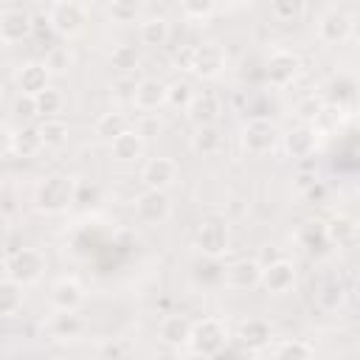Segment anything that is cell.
<instances>
[{"instance_id": "obj_5", "label": "cell", "mask_w": 360, "mask_h": 360, "mask_svg": "<svg viewBox=\"0 0 360 360\" xmlns=\"http://www.w3.org/2000/svg\"><path fill=\"white\" fill-rule=\"evenodd\" d=\"M228 343V329L219 318H200L194 321V329H191V340H188V349L200 357H214L225 349Z\"/></svg>"}, {"instance_id": "obj_38", "label": "cell", "mask_w": 360, "mask_h": 360, "mask_svg": "<svg viewBox=\"0 0 360 360\" xmlns=\"http://www.w3.org/2000/svg\"><path fill=\"white\" fill-rule=\"evenodd\" d=\"M11 115L20 121V124H28L31 118L39 115V107H37V96H25V93H17L14 101H11Z\"/></svg>"}, {"instance_id": "obj_42", "label": "cell", "mask_w": 360, "mask_h": 360, "mask_svg": "<svg viewBox=\"0 0 360 360\" xmlns=\"http://www.w3.org/2000/svg\"><path fill=\"white\" fill-rule=\"evenodd\" d=\"M155 360H183V354H180V349H163L155 354Z\"/></svg>"}, {"instance_id": "obj_19", "label": "cell", "mask_w": 360, "mask_h": 360, "mask_svg": "<svg viewBox=\"0 0 360 360\" xmlns=\"http://www.w3.org/2000/svg\"><path fill=\"white\" fill-rule=\"evenodd\" d=\"M191 329H194V321L183 312H174V315H166L160 321L158 340L163 343V349H183L191 340Z\"/></svg>"}, {"instance_id": "obj_4", "label": "cell", "mask_w": 360, "mask_h": 360, "mask_svg": "<svg viewBox=\"0 0 360 360\" xmlns=\"http://www.w3.org/2000/svg\"><path fill=\"white\" fill-rule=\"evenodd\" d=\"M84 25H87V8L76 0H59L48 8V28L62 39L79 37Z\"/></svg>"}, {"instance_id": "obj_11", "label": "cell", "mask_w": 360, "mask_h": 360, "mask_svg": "<svg viewBox=\"0 0 360 360\" xmlns=\"http://www.w3.org/2000/svg\"><path fill=\"white\" fill-rule=\"evenodd\" d=\"M34 34V14L22 6H6L0 11V42L17 45Z\"/></svg>"}, {"instance_id": "obj_34", "label": "cell", "mask_w": 360, "mask_h": 360, "mask_svg": "<svg viewBox=\"0 0 360 360\" xmlns=\"http://www.w3.org/2000/svg\"><path fill=\"white\" fill-rule=\"evenodd\" d=\"M315 357V349L307 343V340H281L273 352V360H312Z\"/></svg>"}, {"instance_id": "obj_6", "label": "cell", "mask_w": 360, "mask_h": 360, "mask_svg": "<svg viewBox=\"0 0 360 360\" xmlns=\"http://www.w3.org/2000/svg\"><path fill=\"white\" fill-rule=\"evenodd\" d=\"M45 149L42 143V135H39V127L34 124H20V127H11L6 124L3 127V155L6 158H37L39 152Z\"/></svg>"}, {"instance_id": "obj_30", "label": "cell", "mask_w": 360, "mask_h": 360, "mask_svg": "<svg viewBox=\"0 0 360 360\" xmlns=\"http://www.w3.org/2000/svg\"><path fill=\"white\" fill-rule=\"evenodd\" d=\"M22 301H25L22 284H17V281L3 276V281H0V315L3 318H14L22 309Z\"/></svg>"}, {"instance_id": "obj_44", "label": "cell", "mask_w": 360, "mask_h": 360, "mask_svg": "<svg viewBox=\"0 0 360 360\" xmlns=\"http://www.w3.org/2000/svg\"><path fill=\"white\" fill-rule=\"evenodd\" d=\"M352 360H360V346L354 349V354H352Z\"/></svg>"}, {"instance_id": "obj_14", "label": "cell", "mask_w": 360, "mask_h": 360, "mask_svg": "<svg viewBox=\"0 0 360 360\" xmlns=\"http://www.w3.org/2000/svg\"><path fill=\"white\" fill-rule=\"evenodd\" d=\"M177 180V160L174 158H166V155H158V158H149L141 169V183L143 188H152V191H169Z\"/></svg>"}, {"instance_id": "obj_36", "label": "cell", "mask_w": 360, "mask_h": 360, "mask_svg": "<svg viewBox=\"0 0 360 360\" xmlns=\"http://www.w3.org/2000/svg\"><path fill=\"white\" fill-rule=\"evenodd\" d=\"M180 14L188 22H208L217 14V6L211 0H186V3H180Z\"/></svg>"}, {"instance_id": "obj_24", "label": "cell", "mask_w": 360, "mask_h": 360, "mask_svg": "<svg viewBox=\"0 0 360 360\" xmlns=\"http://www.w3.org/2000/svg\"><path fill=\"white\" fill-rule=\"evenodd\" d=\"M315 149H318V129L309 124H301L284 135V152L292 160H307L309 155H315Z\"/></svg>"}, {"instance_id": "obj_35", "label": "cell", "mask_w": 360, "mask_h": 360, "mask_svg": "<svg viewBox=\"0 0 360 360\" xmlns=\"http://www.w3.org/2000/svg\"><path fill=\"white\" fill-rule=\"evenodd\" d=\"M104 11L112 22H141V6L129 0H112L104 6Z\"/></svg>"}, {"instance_id": "obj_46", "label": "cell", "mask_w": 360, "mask_h": 360, "mask_svg": "<svg viewBox=\"0 0 360 360\" xmlns=\"http://www.w3.org/2000/svg\"><path fill=\"white\" fill-rule=\"evenodd\" d=\"M357 205H360V191H357Z\"/></svg>"}, {"instance_id": "obj_3", "label": "cell", "mask_w": 360, "mask_h": 360, "mask_svg": "<svg viewBox=\"0 0 360 360\" xmlns=\"http://www.w3.org/2000/svg\"><path fill=\"white\" fill-rule=\"evenodd\" d=\"M191 245L205 259H222L231 250V228H228V219L225 217H217V214L200 219V225L194 228Z\"/></svg>"}, {"instance_id": "obj_18", "label": "cell", "mask_w": 360, "mask_h": 360, "mask_svg": "<svg viewBox=\"0 0 360 360\" xmlns=\"http://www.w3.org/2000/svg\"><path fill=\"white\" fill-rule=\"evenodd\" d=\"M295 278H298V270L290 259H276V262H267L264 270H262V287L273 295H284L287 290L295 287Z\"/></svg>"}, {"instance_id": "obj_9", "label": "cell", "mask_w": 360, "mask_h": 360, "mask_svg": "<svg viewBox=\"0 0 360 360\" xmlns=\"http://www.w3.org/2000/svg\"><path fill=\"white\" fill-rule=\"evenodd\" d=\"M276 141H278V132H276L273 121H267V118H250V121L242 127V132H239L242 149H245L248 155H253V158H262V155L273 152Z\"/></svg>"}, {"instance_id": "obj_21", "label": "cell", "mask_w": 360, "mask_h": 360, "mask_svg": "<svg viewBox=\"0 0 360 360\" xmlns=\"http://www.w3.org/2000/svg\"><path fill=\"white\" fill-rule=\"evenodd\" d=\"M188 146H191V152L200 155V158H217V155L225 149L222 127H219V124H211V127H194L191 135H188Z\"/></svg>"}, {"instance_id": "obj_26", "label": "cell", "mask_w": 360, "mask_h": 360, "mask_svg": "<svg viewBox=\"0 0 360 360\" xmlns=\"http://www.w3.org/2000/svg\"><path fill=\"white\" fill-rule=\"evenodd\" d=\"M169 34H172V28H169V20H166V17H143V20L138 22V39H141V45H146V48H160V45H166V42H169Z\"/></svg>"}, {"instance_id": "obj_23", "label": "cell", "mask_w": 360, "mask_h": 360, "mask_svg": "<svg viewBox=\"0 0 360 360\" xmlns=\"http://www.w3.org/2000/svg\"><path fill=\"white\" fill-rule=\"evenodd\" d=\"M236 340H239V346L248 349V352H262V349L270 346L273 329H270V323H267L264 318H248V321L239 323Z\"/></svg>"}, {"instance_id": "obj_20", "label": "cell", "mask_w": 360, "mask_h": 360, "mask_svg": "<svg viewBox=\"0 0 360 360\" xmlns=\"http://www.w3.org/2000/svg\"><path fill=\"white\" fill-rule=\"evenodd\" d=\"M219 115H222V101L211 90L194 93V98H191V104L186 110V118L191 121V127H211V124L219 121Z\"/></svg>"}, {"instance_id": "obj_25", "label": "cell", "mask_w": 360, "mask_h": 360, "mask_svg": "<svg viewBox=\"0 0 360 360\" xmlns=\"http://www.w3.org/2000/svg\"><path fill=\"white\" fill-rule=\"evenodd\" d=\"M84 329V321L76 315V312H56L48 318L45 323V332L51 340H59V343H68V340H76Z\"/></svg>"}, {"instance_id": "obj_27", "label": "cell", "mask_w": 360, "mask_h": 360, "mask_svg": "<svg viewBox=\"0 0 360 360\" xmlns=\"http://www.w3.org/2000/svg\"><path fill=\"white\" fill-rule=\"evenodd\" d=\"M295 239L307 248V250H323L326 245H332L329 242V236H326V222L323 219H304L301 225H298V231H295Z\"/></svg>"}, {"instance_id": "obj_10", "label": "cell", "mask_w": 360, "mask_h": 360, "mask_svg": "<svg viewBox=\"0 0 360 360\" xmlns=\"http://www.w3.org/2000/svg\"><path fill=\"white\" fill-rule=\"evenodd\" d=\"M301 70H304V62H301V56H298L295 51H290V48H276V51L270 53V59H267V68H264L267 82H270L273 87H290V84L301 76Z\"/></svg>"}, {"instance_id": "obj_39", "label": "cell", "mask_w": 360, "mask_h": 360, "mask_svg": "<svg viewBox=\"0 0 360 360\" xmlns=\"http://www.w3.org/2000/svg\"><path fill=\"white\" fill-rule=\"evenodd\" d=\"M323 107H326V101H323L321 96H304V98L295 104V112H298L301 124L315 127V121H318V115L323 112Z\"/></svg>"}, {"instance_id": "obj_31", "label": "cell", "mask_w": 360, "mask_h": 360, "mask_svg": "<svg viewBox=\"0 0 360 360\" xmlns=\"http://www.w3.org/2000/svg\"><path fill=\"white\" fill-rule=\"evenodd\" d=\"M39 135H42L45 149H62L68 143V138H70V127L62 118H42Z\"/></svg>"}, {"instance_id": "obj_2", "label": "cell", "mask_w": 360, "mask_h": 360, "mask_svg": "<svg viewBox=\"0 0 360 360\" xmlns=\"http://www.w3.org/2000/svg\"><path fill=\"white\" fill-rule=\"evenodd\" d=\"M48 270V256L39 248H17L3 256V276L28 287L37 284Z\"/></svg>"}, {"instance_id": "obj_33", "label": "cell", "mask_w": 360, "mask_h": 360, "mask_svg": "<svg viewBox=\"0 0 360 360\" xmlns=\"http://www.w3.org/2000/svg\"><path fill=\"white\" fill-rule=\"evenodd\" d=\"M65 104H68L65 93L59 87H53V84L37 96V107H39V115L42 118H59V112L65 110Z\"/></svg>"}, {"instance_id": "obj_32", "label": "cell", "mask_w": 360, "mask_h": 360, "mask_svg": "<svg viewBox=\"0 0 360 360\" xmlns=\"http://www.w3.org/2000/svg\"><path fill=\"white\" fill-rule=\"evenodd\" d=\"M326 236L332 245H346L357 239V222L349 219L346 214H335L332 219H326Z\"/></svg>"}, {"instance_id": "obj_29", "label": "cell", "mask_w": 360, "mask_h": 360, "mask_svg": "<svg viewBox=\"0 0 360 360\" xmlns=\"http://www.w3.org/2000/svg\"><path fill=\"white\" fill-rule=\"evenodd\" d=\"M141 51L132 45V42H121V45H115L112 51H110V68L112 70H118V73H135L138 68H141Z\"/></svg>"}, {"instance_id": "obj_13", "label": "cell", "mask_w": 360, "mask_h": 360, "mask_svg": "<svg viewBox=\"0 0 360 360\" xmlns=\"http://www.w3.org/2000/svg\"><path fill=\"white\" fill-rule=\"evenodd\" d=\"M262 270H264V264H262L259 259H248V256L233 259V262L225 264V270H222V284H225L228 290H236V292L262 287Z\"/></svg>"}, {"instance_id": "obj_28", "label": "cell", "mask_w": 360, "mask_h": 360, "mask_svg": "<svg viewBox=\"0 0 360 360\" xmlns=\"http://www.w3.org/2000/svg\"><path fill=\"white\" fill-rule=\"evenodd\" d=\"M129 129V118L121 112V110H107L96 118V135L104 138V141H115L118 135H124Z\"/></svg>"}, {"instance_id": "obj_17", "label": "cell", "mask_w": 360, "mask_h": 360, "mask_svg": "<svg viewBox=\"0 0 360 360\" xmlns=\"http://www.w3.org/2000/svg\"><path fill=\"white\" fill-rule=\"evenodd\" d=\"M48 301L56 312H76L82 304H84V287L79 284V278L73 276H62L51 284V292H48Z\"/></svg>"}, {"instance_id": "obj_45", "label": "cell", "mask_w": 360, "mask_h": 360, "mask_svg": "<svg viewBox=\"0 0 360 360\" xmlns=\"http://www.w3.org/2000/svg\"><path fill=\"white\" fill-rule=\"evenodd\" d=\"M357 222V239H360V219H354Z\"/></svg>"}, {"instance_id": "obj_43", "label": "cell", "mask_w": 360, "mask_h": 360, "mask_svg": "<svg viewBox=\"0 0 360 360\" xmlns=\"http://www.w3.org/2000/svg\"><path fill=\"white\" fill-rule=\"evenodd\" d=\"M354 53H357V59H360V37H357V45H354Z\"/></svg>"}, {"instance_id": "obj_1", "label": "cell", "mask_w": 360, "mask_h": 360, "mask_svg": "<svg viewBox=\"0 0 360 360\" xmlns=\"http://www.w3.org/2000/svg\"><path fill=\"white\" fill-rule=\"evenodd\" d=\"M79 183L65 172H48L42 174L31 188V208L45 217L65 214L76 202Z\"/></svg>"}, {"instance_id": "obj_12", "label": "cell", "mask_w": 360, "mask_h": 360, "mask_svg": "<svg viewBox=\"0 0 360 360\" xmlns=\"http://www.w3.org/2000/svg\"><path fill=\"white\" fill-rule=\"evenodd\" d=\"M172 211H174V205H172L169 191L143 188V191L135 197V217H138L143 225H163V222L172 217Z\"/></svg>"}, {"instance_id": "obj_37", "label": "cell", "mask_w": 360, "mask_h": 360, "mask_svg": "<svg viewBox=\"0 0 360 360\" xmlns=\"http://www.w3.org/2000/svg\"><path fill=\"white\" fill-rule=\"evenodd\" d=\"M304 11H307V8H304V3H298V0H276V3H270V17H273L276 22H295Z\"/></svg>"}, {"instance_id": "obj_40", "label": "cell", "mask_w": 360, "mask_h": 360, "mask_svg": "<svg viewBox=\"0 0 360 360\" xmlns=\"http://www.w3.org/2000/svg\"><path fill=\"white\" fill-rule=\"evenodd\" d=\"M343 295H346V287L338 281V278H329L321 290H318V304L323 309H338L343 304Z\"/></svg>"}, {"instance_id": "obj_16", "label": "cell", "mask_w": 360, "mask_h": 360, "mask_svg": "<svg viewBox=\"0 0 360 360\" xmlns=\"http://www.w3.org/2000/svg\"><path fill=\"white\" fill-rule=\"evenodd\" d=\"M48 68H51L48 62H37V59L22 62V65L14 70V84H17V90L25 93V96H39L42 90H48V87H51V70H48Z\"/></svg>"}, {"instance_id": "obj_22", "label": "cell", "mask_w": 360, "mask_h": 360, "mask_svg": "<svg viewBox=\"0 0 360 360\" xmlns=\"http://www.w3.org/2000/svg\"><path fill=\"white\" fill-rule=\"evenodd\" d=\"M143 152H146V138H143L138 129H132V127L110 143V155H112V160H115V163H124V166L138 163V160L143 158Z\"/></svg>"}, {"instance_id": "obj_15", "label": "cell", "mask_w": 360, "mask_h": 360, "mask_svg": "<svg viewBox=\"0 0 360 360\" xmlns=\"http://www.w3.org/2000/svg\"><path fill=\"white\" fill-rule=\"evenodd\" d=\"M132 104L135 110L141 112H155L160 107L169 104V84L158 76H143L138 84H135V93H132Z\"/></svg>"}, {"instance_id": "obj_7", "label": "cell", "mask_w": 360, "mask_h": 360, "mask_svg": "<svg viewBox=\"0 0 360 360\" xmlns=\"http://www.w3.org/2000/svg\"><path fill=\"white\" fill-rule=\"evenodd\" d=\"M228 65V53L219 42H200L188 51V65L186 70L194 73L197 79H217Z\"/></svg>"}, {"instance_id": "obj_8", "label": "cell", "mask_w": 360, "mask_h": 360, "mask_svg": "<svg viewBox=\"0 0 360 360\" xmlns=\"http://www.w3.org/2000/svg\"><path fill=\"white\" fill-rule=\"evenodd\" d=\"M315 31H318V39H321L323 45H343V42H349L352 34H354V17H352L346 8L332 6V8H326V11L318 17Z\"/></svg>"}, {"instance_id": "obj_41", "label": "cell", "mask_w": 360, "mask_h": 360, "mask_svg": "<svg viewBox=\"0 0 360 360\" xmlns=\"http://www.w3.org/2000/svg\"><path fill=\"white\" fill-rule=\"evenodd\" d=\"M191 98H194V87H191L186 79H177V82L169 84V107L186 112L188 104H191Z\"/></svg>"}]
</instances>
